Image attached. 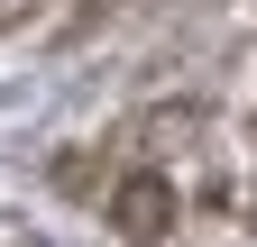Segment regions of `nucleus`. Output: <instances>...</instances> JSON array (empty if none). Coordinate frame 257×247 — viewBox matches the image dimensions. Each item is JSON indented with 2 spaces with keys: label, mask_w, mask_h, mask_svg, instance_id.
<instances>
[{
  "label": "nucleus",
  "mask_w": 257,
  "mask_h": 247,
  "mask_svg": "<svg viewBox=\"0 0 257 247\" xmlns=\"http://www.w3.org/2000/svg\"><path fill=\"white\" fill-rule=\"evenodd\" d=\"M110 220H119V238H156V229H166V183H128Z\"/></svg>",
  "instance_id": "obj_1"
}]
</instances>
